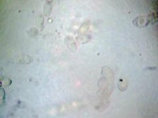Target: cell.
Masks as SVG:
<instances>
[{
  "mask_svg": "<svg viewBox=\"0 0 158 118\" xmlns=\"http://www.w3.org/2000/svg\"><path fill=\"white\" fill-rule=\"evenodd\" d=\"M14 61L16 63L20 64H28L33 62V59L28 55H23L16 57L14 59Z\"/></svg>",
  "mask_w": 158,
  "mask_h": 118,
  "instance_id": "6da1fadb",
  "label": "cell"
},
{
  "mask_svg": "<svg viewBox=\"0 0 158 118\" xmlns=\"http://www.w3.org/2000/svg\"><path fill=\"white\" fill-rule=\"evenodd\" d=\"M65 41H66L67 47H69L70 51H71L72 52H75L76 51H77V46L72 37H67L66 39H65Z\"/></svg>",
  "mask_w": 158,
  "mask_h": 118,
  "instance_id": "7a4b0ae2",
  "label": "cell"
},
{
  "mask_svg": "<svg viewBox=\"0 0 158 118\" xmlns=\"http://www.w3.org/2000/svg\"><path fill=\"white\" fill-rule=\"evenodd\" d=\"M51 9H52V5H51V1H47L43 6V14L46 17H48L50 15L51 13Z\"/></svg>",
  "mask_w": 158,
  "mask_h": 118,
  "instance_id": "3957f363",
  "label": "cell"
},
{
  "mask_svg": "<svg viewBox=\"0 0 158 118\" xmlns=\"http://www.w3.org/2000/svg\"><path fill=\"white\" fill-rule=\"evenodd\" d=\"M43 22H44V18H43V15L42 13H38L36 15V25L38 27L40 28H43Z\"/></svg>",
  "mask_w": 158,
  "mask_h": 118,
  "instance_id": "277c9868",
  "label": "cell"
},
{
  "mask_svg": "<svg viewBox=\"0 0 158 118\" xmlns=\"http://www.w3.org/2000/svg\"><path fill=\"white\" fill-rule=\"evenodd\" d=\"M89 26H90V23H89V22H85L84 23H83V25H82V26H80V29H79L78 32H80V34L84 33V32H86L85 29H86V31L88 30Z\"/></svg>",
  "mask_w": 158,
  "mask_h": 118,
  "instance_id": "5b68a950",
  "label": "cell"
},
{
  "mask_svg": "<svg viewBox=\"0 0 158 118\" xmlns=\"http://www.w3.org/2000/svg\"><path fill=\"white\" fill-rule=\"evenodd\" d=\"M29 36H32V37H34V36H36V35H38V30L36 28H33V29H31V30H30L29 33L28 34H31Z\"/></svg>",
  "mask_w": 158,
  "mask_h": 118,
  "instance_id": "8992f818",
  "label": "cell"
}]
</instances>
